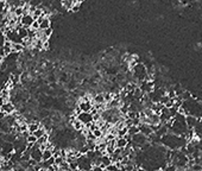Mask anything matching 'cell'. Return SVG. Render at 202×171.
Listing matches in <instances>:
<instances>
[{
    "instance_id": "2",
    "label": "cell",
    "mask_w": 202,
    "mask_h": 171,
    "mask_svg": "<svg viewBox=\"0 0 202 171\" xmlns=\"http://www.w3.org/2000/svg\"><path fill=\"white\" fill-rule=\"evenodd\" d=\"M33 22H35V18L31 13H24L22 17H19V24L26 29H30Z\"/></svg>"
},
{
    "instance_id": "8",
    "label": "cell",
    "mask_w": 202,
    "mask_h": 171,
    "mask_svg": "<svg viewBox=\"0 0 202 171\" xmlns=\"http://www.w3.org/2000/svg\"><path fill=\"white\" fill-rule=\"evenodd\" d=\"M109 164H112V158H111V156L108 155H102L101 156V165L100 168L101 169H105L107 165H109Z\"/></svg>"
},
{
    "instance_id": "23",
    "label": "cell",
    "mask_w": 202,
    "mask_h": 171,
    "mask_svg": "<svg viewBox=\"0 0 202 171\" xmlns=\"http://www.w3.org/2000/svg\"><path fill=\"white\" fill-rule=\"evenodd\" d=\"M5 102H6V100H5V99H4V98H2L1 95H0V107H1V106H2V105H4Z\"/></svg>"
},
{
    "instance_id": "16",
    "label": "cell",
    "mask_w": 202,
    "mask_h": 171,
    "mask_svg": "<svg viewBox=\"0 0 202 171\" xmlns=\"http://www.w3.org/2000/svg\"><path fill=\"white\" fill-rule=\"evenodd\" d=\"M26 143H27V144H36V143H37V138H36L32 133H30V134L26 137Z\"/></svg>"
},
{
    "instance_id": "15",
    "label": "cell",
    "mask_w": 202,
    "mask_h": 171,
    "mask_svg": "<svg viewBox=\"0 0 202 171\" xmlns=\"http://www.w3.org/2000/svg\"><path fill=\"white\" fill-rule=\"evenodd\" d=\"M138 132H139L138 126H130L128 130H127V134H130V136H134L136 133H138Z\"/></svg>"
},
{
    "instance_id": "14",
    "label": "cell",
    "mask_w": 202,
    "mask_h": 171,
    "mask_svg": "<svg viewBox=\"0 0 202 171\" xmlns=\"http://www.w3.org/2000/svg\"><path fill=\"white\" fill-rule=\"evenodd\" d=\"M45 133H47V132H45V130H44L43 127H39L38 130H36V131L32 133V134H33V136H35V137H36V138L38 139V138H40L42 136H44Z\"/></svg>"
},
{
    "instance_id": "13",
    "label": "cell",
    "mask_w": 202,
    "mask_h": 171,
    "mask_svg": "<svg viewBox=\"0 0 202 171\" xmlns=\"http://www.w3.org/2000/svg\"><path fill=\"white\" fill-rule=\"evenodd\" d=\"M39 127H40V125L38 123H31V124L27 125V131H29V133H33L36 130H38Z\"/></svg>"
},
{
    "instance_id": "10",
    "label": "cell",
    "mask_w": 202,
    "mask_h": 171,
    "mask_svg": "<svg viewBox=\"0 0 202 171\" xmlns=\"http://www.w3.org/2000/svg\"><path fill=\"white\" fill-rule=\"evenodd\" d=\"M94 105H105V96L103 94H96L93 99Z\"/></svg>"
},
{
    "instance_id": "21",
    "label": "cell",
    "mask_w": 202,
    "mask_h": 171,
    "mask_svg": "<svg viewBox=\"0 0 202 171\" xmlns=\"http://www.w3.org/2000/svg\"><path fill=\"white\" fill-rule=\"evenodd\" d=\"M31 29L36 30V31H37V30H39V25H38V23H37L36 20H35V22H33V24L31 25Z\"/></svg>"
},
{
    "instance_id": "19",
    "label": "cell",
    "mask_w": 202,
    "mask_h": 171,
    "mask_svg": "<svg viewBox=\"0 0 202 171\" xmlns=\"http://www.w3.org/2000/svg\"><path fill=\"white\" fill-rule=\"evenodd\" d=\"M60 169L61 170H63V171H70V169H69V163L67 162V161H64L61 165H60Z\"/></svg>"
},
{
    "instance_id": "18",
    "label": "cell",
    "mask_w": 202,
    "mask_h": 171,
    "mask_svg": "<svg viewBox=\"0 0 202 171\" xmlns=\"http://www.w3.org/2000/svg\"><path fill=\"white\" fill-rule=\"evenodd\" d=\"M93 136L96 139H101L102 136H103V133H102V131H101L100 128H96V130H94L93 131Z\"/></svg>"
},
{
    "instance_id": "7",
    "label": "cell",
    "mask_w": 202,
    "mask_h": 171,
    "mask_svg": "<svg viewBox=\"0 0 202 171\" xmlns=\"http://www.w3.org/2000/svg\"><path fill=\"white\" fill-rule=\"evenodd\" d=\"M81 112H90V109L93 108V103L90 101H80L78 106Z\"/></svg>"
},
{
    "instance_id": "25",
    "label": "cell",
    "mask_w": 202,
    "mask_h": 171,
    "mask_svg": "<svg viewBox=\"0 0 202 171\" xmlns=\"http://www.w3.org/2000/svg\"><path fill=\"white\" fill-rule=\"evenodd\" d=\"M2 62H4V57H2L1 55H0V64H1Z\"/></svg>"
},
{
    "instance_id": "24",
    "label": "cell",
    "mask_w": 202,
    "mask_h": 171,
    "mask_svg": "<svg viewBox=\"0 0 202 171\" xmlns=\"http://www.w3.org/2000/svg\"><path fill=\"white\" fill-rule=\"evenodd\" d=\"M82 1H85V0H75V2H76V4H78V5H80Z\"/></svg>"
},
{
    "instance_id": "1",
    "label": "cell",
    "mask_w": 202,
    "mask_h": 171,
    "mask_svg": "<svg viewBox=\"0 0 202 171\" xmlns=\"http://www.w3.org/2000/svg\"><path fill=\"white\" fill-rule=\"evenodd\" d=\"M76 162L78 165V170H83V171H89L93 169V163L90 159H88L86 155H81L80 157L76 158Z\"/></svg>"
},
{
    "instance_id": "28",
    "label": "cell",
    "mask_w": 202,
    "mask_h": 171,
    "mask_svg": "<svg viewBox=\"0 0 202 171\" xmlns=\"http://www.w3.org/2000/svg\"><path fill=\"white\" fill-rule=\"evenodd\" d=\"M0 112H1V107H0Z\"/></svg>"
},
{
    "instance_id": "17",
    "label": "cell",
    "mask_w": 202,
    "mask_h": 171,
    "mask_svg": "<svg viewBox=\"0 0 202 171\" xmlns=\"http://www.w3.org/2000/svg\"><path fill=\"white\" fill-rule=\"evenodd\" d=\"M105 170L106 171H120L119 170V168L116 165V163H112V164H109V165H107V166L105 168Z\"/></svg>"
},
{
    "instance_id": "20",
    "label": "cell",
    "mask_w": 202,
    "mask_h": 171,
    "mask_svg": "<svg viewBox=\"0 0 202 171\" xmlns=\"http://www.w3.org/2000/svg\"><path fill=\"white\" fill-rule=\"evenodd\" d=\"M64 161H65V159H64L63 157H61V156H60V157H57V158H55V164L60 166V165H61V164H62L63 162H64Z\"/></svg>"
},
{
    "instance_id": "3",
    "label": "cell",
    "mask_w": 202,
    "mask_h": 171,
    "mask_svg": "<svg viewBox=\"0 0 202 171\" xmlns=\"http://www.w3.org/2000/svg\"><path fill=\"white\" fill-rule=\"evenodd\" d=\"M76 119H78L83 125H87L93 121V115L89 112H81L76 115Z\"/></svg>"
},
{
    "instance_id": "27",
    "label": "cell",
    "mask_w": 202,
    "mask_h": 171,
    "mask_svg": "<svg viewBox=\"0 0 202 171\" xmlns=\"http://www.w3.org/2000/svg\"><path fill=\"white\" fill-rule=\"evenodd\" d=\"M57 171H63V170H61V169H58V170H57Z\"/></svg>"
},
{
    "instance_id": "6",
    "label": "cell",
    "mask_w": 202,
    "mask_h": 171,
    "mask_svg": "<svg viewBox=\"0 0 202 171\" xmlns=\"http://www.w3.org/2000/svg\"><path fill=\"white\" fill-rule=\"evenodd\" d=\"M199 120L200 119H197L196 117H193V115H186V124L189 130H193L196 126V124L199 123Z\"/></svg>"
},
{
    "instance_id": "22",
    "label": "cell",
    "mask_w": 202,
    "mask_h": 171,
    "mask_svg": "<svg viewBox=\"0 0 202 171\" xmlns=\"http://www.w3.org/2000/svg\"><path fill=\"white\" fill-rule=\"evenodd\" d=\"M6 115H7V114H6L5 112H2V111H1V112H0V120H4V119L6 118Z\"/></svg>"
},
{
    "instance_id": "11",
    "label": "cell",
    "mask_w": 202,
    "mask_h": 171,
    "mask_svg": "<svg viewBox=\"0 0 202 171\" xmlns=\"http://www.w3.org/2000/svg\"><path fill=\"white\" fill-rule=\"evenodd\" d=\"M127 143L128 141L125 138H117L116 139V146H117V148H125L126 145H127Z\"/></svg>"
},
{
    "instance_id": "12",
    "label": "cell",
    "mask_w": 202,
    "mask_h": 171,
    "mask_svg": "<svg viewBox=\"0 0 202 171\" xmlns=\"http://www.w3.org/2000/svg\"><path fill=\"white\" fill-rule=\"evenodd\" d=\"M53 157V150L51 148H45L43 152H42V161H48Z\"/></svg>"
},
{
    "instance_id": "9",
    "label": "cell",
    "mask_w": 202,
    "mask_h": 171,
    "mask_svg": "<svg viewBox=\"0 0 202 171\" xmlns=\"http://www.w3.org/2000/svg\"><path fill=\"white\" fill-rule=\"evenodd\" d=\"M71 126H73V128L75 130V131H78V132H80V131H82L83 130V127H85V125L82 124L78 119H75L73 123H71Z\"/></svg>"
},
{
    "instance_id": "26",
    "label": "cell",
    "mask_w": 202,
    "mask_h": 171,
    "mask_svg": "<svg viewBox=\"0 0 202 171\" xmlns=\"http://www.w3.org/2000/svg\"><path fill=\"white\" fill-rule=\"evenodd\" d=\"M37 171H47V169H44V168H40L39 170H37Z\"/></svg>"
},
{
    "instance_id": "4",
    "label": "cell",
    "mask_w": 202,
    "mask_h": 171,
    "mask_svg": "<svg viewBox=\"0 0 202 171\" xmlns=\"http://www.w3.org/2000/svg\"><path fill=\"white\" fill-rule=\"evenodd\" d=\"M138 128H139V132L141 133V134H144V136H146V137L151 136V134L154 133L152 128H151V125H149V124L140 123L139 126H138Z\"/></svg>"
},
{
    "instance_id": "5",
    "label": "cell",
    "mask_w": 202,
    "mask_h": 171,
    "mask_svg": "<svg viewBox=\"0 0 202 171\" xmlns=\"http://www.w3.org/2000/svg\"><path fill=\"white\" fill-rule=\"evenodd\" d=\"M1 111L5 112L6 114H12L15 111H16V107L13 105V102L11 101H6L2 106H1Z\"/></svg>"
}]
</instances>
